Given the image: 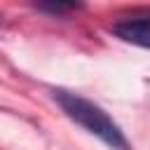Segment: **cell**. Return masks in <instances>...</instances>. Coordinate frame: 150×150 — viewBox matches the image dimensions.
Returning <instances> with one entry per match:
<instances>
[{"label": "cell", "mask_w": 150, "mask_h": 150, "mask_svg": "<svg viewBox=\"0 0 150 150\" xmlns=\"http://www.w3.org/2000/svg\"><path fill=\"white\" fill-rule=\"evenodd\" d=\"M52 94H54V101L61 105V110L75 124L87 129L91 136L103 141L108 148H112V150H131V145H129L124 131L120 129V124L101 105H96L94 101H89V98H84L80 94L66 91V89H54Z\"/></svg>", "instance_id": "obj_1"}, {"label": "cell", "mask_w": 150, "mask_h": 150, "mask_svg": "<svg viewBox=\"0 0 150 150\" xmlns=\"http://www.w3.org/2000/svg\"><path fill=\"white\" fill-rule=\"evenodd\" d=\"M110 30H112L120 40H124V42H129V45L150 49V12L122 16V19H117V21L110 26Z\"/></svg>", "instance_id": "obj_2"}, {"label": "cell", "mask_w": 150, "mask_h": 150, "mask_svg": "<svg viewBox=\"0 0 150 150\" xmlns=\"http://www.w3.org/2000/svg\"><path fill=\"white\" fill-rule=\"evenodd\" d=\"M33 2L49 14H66L82 7V0H33Z\"/></svg>", "instance_id": "obj_3"}]
</instances>
